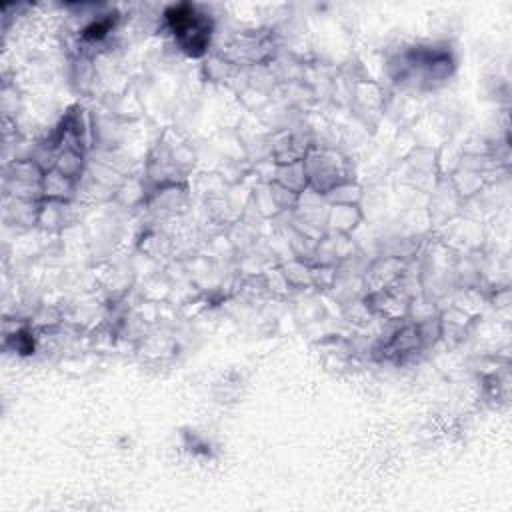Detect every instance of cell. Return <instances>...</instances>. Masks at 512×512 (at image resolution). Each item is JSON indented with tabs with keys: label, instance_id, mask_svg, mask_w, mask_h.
<instances>
[{
	"label": "cell",
	"instance_id": "cell-1",
	"mask_svg": "<svg viewBox=\"0 0 512 512\" xmlns=\"http://www.w3.org/2000/svg\"><path fill=\"white\" fill-rule=\"evenodd\" d=\"M168 22L174 34L178 36V42L188 54H200L208 42L210 36V24L202 14H196V10L188 4L174 6L168 10Z\"/></svg>",
	"mask_w": 512,
	"mask_h": 512
}]
</instances>
